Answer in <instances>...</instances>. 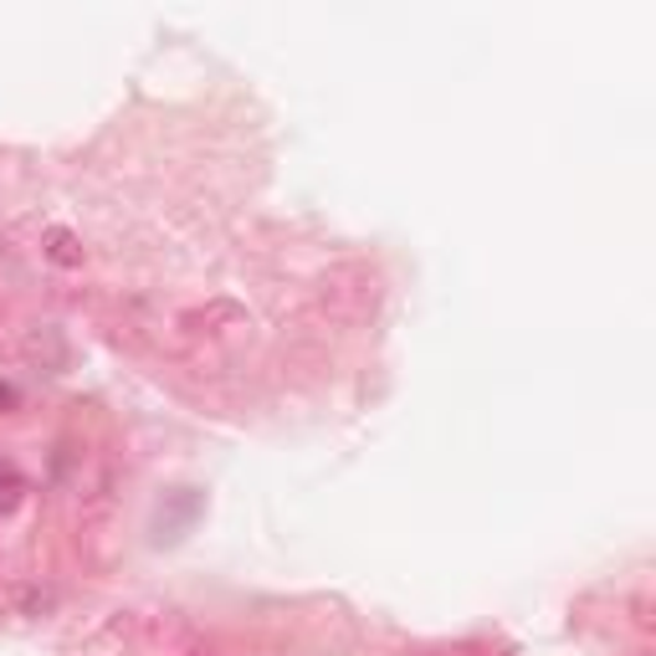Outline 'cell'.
Wrapping results in <instances>:
<instances>
[{
	"instance_id": "1",
	"label": "cell",
	"mask_w": 656,
	"mask_h": 656,
	"mask_svg": "<svg viewBox=\"0 0 656 656\" xmlns=\"http://www.w3.org/2000/svg\"><path fill=\"white\" fill-rule=\"evenodd\" d=\"M46 256H52L57 267H83V241H77L73 231L52 226V231H46Z\"/></svg>"
},
{
	"instance_id": "2",
	"label": "cell",
	"mask_w": 656,
	"mask_h": 656,
	"mask_svg": "<svg viewBox=\"0 0 656 656\" xmlns=\"http://www.w3.org/2000/svg\"><path fill=\"white\" fill-rule=\"evenodd\" d=\"M21 503H26V478L11 457H0V513H15Z\"/></svg>"
},
{
	"instance_id": "3",
	"label": "cell",
	"mask_w": 656,
	"mask_h": 656,
	"mask_svg": "<svg viewBox=\"0 0 656 656\" xmlns=\"http://www.w3.org/2000/svg\"><path fill=\"white\" fill-rule=\"evenodd\" d=\"M447 656H513V652L507 646H498V652L492 646H462V652H447Z\"/></svg>"
},
{
	"instance_id": "4",
	"label": "cell",
	"mask_w": 656,
	"mask_h": 656,
	"mask_svg": "<svg viewBox=\"0 0 656 656\" xmlns=\"http://www.w3.org/2000/svg\"><path fill=\"white\" fill-rule=\"evenodd\" d=\"M11 405H15V390H11V385H0V411H11Z\"/></svg>"
}]
</instances>
